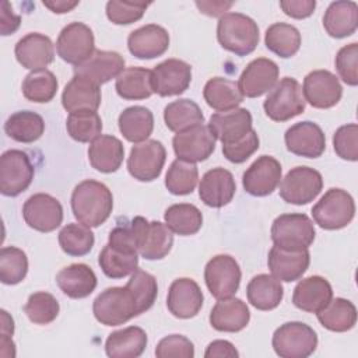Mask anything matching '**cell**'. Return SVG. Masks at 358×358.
Masks as SVG:
<instances>
[{"label": "cell", "mask_w": 358, "mask_h": 358, "mask_svg": "<svg viewBox=\"0 0 358 358\" xmlns=\"http://www.w3.org/2000/svg\"><path fill=\"white\" fill-rule=\"evenodd\" d=\"M206 358H238L239 352L236 351V348L234 347L232 343L227 341V340H215L213 343L208 344L206 352H204Z\"/></svg>", "instance_id": "cell-60"}, {"label": "cell", "mask_w": 358, "mask_h": 358, "mask_svg": "<svg viewBox=\"0 0 358 358\" xmlns=\"http://www.w3.org/2000/svg\"><path fill=\"white\" fill-rule=\"evenodd\" d=\"M78 0H43L42 4L48 7L52 13L64 14L71 11L76 6H78Z\"/></svg>", "instance_id": "cell-62"}, {"label": "cell", "mask_w": 358, "mask_h": 358, "mask_svg": "<svg viewBox=\"0 0 358 358\" xmlns=\"http://www.w3.org/2000/svg\"><path fill=\"white\" fill-rule=\"evenodd\" d=\"M94 242L92 231L81 222H70L59 232V245L69 256H84L90 253Z\"/></svg>", "instance_id": "cell-48"}, {"label": "cell", "mask_w": 358, "mask_h": 358, "mask_svg": "<svg viewBox=\"0 0 358 358\" xmlns=\"http://www.w3.org/2000/svg\"><path fill=\"white\" fill-rule=\"evenodd\" d=\"M266 48L282 59L294 56L301 48L299 31L287 22H275L266 29Z\"/></svg>", "instance_id": "cell-41"}, {"label": "cell", "mask_w": 358, "mask_h": 358, "mask_svg": "<svg viewBox=\"0 0 358 358\" xmlns=\"http://www.w3.org/2000/svg\"><path fill=\"white\" fill-rule=\"evenodd\" d=\"M248 301L259 310H271L280 305L284 296L281 281L270 274L255 275L246 287Z\"/></svg>", "instance_id": "cell-34"}, {"label": "cell", "mask_w": 358, "mask_h": 358, "mask_svg": "<svg viewBox=\"0 0 358 358\" xmlns=\"http://www.w3.org/2000/svg\"><path fill=\"white\" fill-rule=\"evenodd\" d=\"M196 6L203 14H207L210 17H217V15H224V11H227L231 6L232 1H196Z\"/></svg>", "instance_id": "cell-61"}, {"label": "cell", "mask_w": 358, "mask_h": 358, "mask_svg": "<svg viewBox=\"0 0 358 358\" xmlns=\"http://www.w3.org/2000/svg\"><path fill=\"white\" fill-rule=\"evenodd\" d=\"M306 101L303 98L301 84L292 77H284L274 85L267 95L263 108L266 115L274 122H287L305 110Z\"/></svg>", "instance_id": "cell-7"}, {"label": "cell", "mask_w": 358, "mask_h": 358, "mask_svg": "<svg viewBox=\"0 0 358 358\" xmlns=\"http://www.w3.org/2000/svg\"><path fill=\"white\" fill-rule=\"evenodd\" d=\"M126 287L130 289L136 299L138 315L144 313L154 305L158 295V285L152 274L137 268L131 274Z\"/></svg>", "instance_id": "cell-51"}, {"label": "cell", "mask_w": 358, "mask_h": 358, "mask_svg": "<svg viewBox=\"0 0 358 358\" xmlns=\"http://www.w3.org/2000/svg\"><path fill=\"white\" fill-rule=\"evenodd\" d=\"M278 80V66L267 57L252 60L242 71L238 87L243 96L257 98L271 91Z\"/></svg>", "instance_id": "cell-18"}, {"label": "cell", "mask_w": 358, "mask_h": 358, "mask_svg": "<svg viewBox=\"0 0 358 358\" xmlns=\"http://www.w3.org/2000/svg\"><path fill=\"white\" fill-rule=\"evenodd\" d=\"M203 96L207 105L218 112L235 109L243 101L238 83L224 77L210 78L203 88Z\"/></svg>", "instance_id": "cell-37"}, {"label": "cell", "mask_w": 358, "mask_h": 358, "mask_svg": "<svg viewBox=\"0 0 358 358\" xmlns=\"http://www.w3.org/2000/svg\"><path fill=\"white\" fill-rule=\"evenodd\" d=\"M4 131L18 143H34L43 134L45 122L36 112L18 110L8 116L4 123Z\"/></svg>", "instance_id": "cell-39"}, {"label": "cell", "mask_w": 358, "mask_h": 358, "mask_svg": "<svg viewBox=\"0 0 358 358\" xmlns=\"http://www.w3.org/2000/svg\"><path fill=\"white\" fill-rule=\"evenodd\" d=\"M66 129L73 140L90 143L101 136L102 120L95 110H78L69 113Z\"/></svg>", "instance_id": "cell-49"}, {"label": "cell", "mask_w": 358, "mask_h": 358, "mask_svg": "<svg viewBox=\"0 0 358 358\" xmlns=\"http://www.w3.org/2000/svg\"><path fill=\"white\" fill-rule=\"evenodd\" d=\"M113 208V196L106 185L85 179L71 193V210L76 220L90 228L103 224Z\"/></svg>", "instance_id": "cell-1"}, {"label": "cell", "mask_w": 358, "mask_h": 358, "mask_svg": "<svg viewBox=\"0 0 358 358\" xmlns=\"http://www.w3.org/2000/svg\"><path fill=\"white\" fill-rule=\"evenodd\" d=\"M147 347V334L138 326H129L110 333L105 341V352L110 358H137Z\"/></svg>", "instance_id": "cell-33"}, {"label": "cell", "mask_w": 358, "mask_h": 358, "mask_svg": "<svg viewBox=\"0 0 358 358\" xmlns=\"http://www.w3.org/2000/svg\"><path fill=\"white\" fill-rule=\"evenodd\" d=\"M56 282L64 295L73 299H81L91 295L95 289L96 275L88 264L73 263L57 273Z\"/></svg>", "instance_id": "cell-30"}, {"label": "cell", "mask_w": 358, "mask_h": 358, "mask_svg": "<svg viewBox=\"0 0 358 358\" xmlns=\"http://www.w3.org/2000/svg\"><path fill=\"white\" fill-rule=\"evenodd\" d=\"M319 323L336 333H343L351 330L357 323V308L355 305L344 298H336L317 313Z\"/></svg>", "instance_id": "cell-38"}, {"label": "cell", "mask_w": 358, "mask_h": 358, "mask_svg": "<svg viewBox=\"0 0 358 358\" xmlns=\"http://www.w3.org/2000/svg\"><path fill=\"white\" fill-rule=\"evenodd\" d=\"M22 217L28 227L39 232H52L63 221L60 201L48 193H35L22 206Z\"/></svg>", "instance_id": "cell-13"}, {"label": "cell", "mask_w": 358, "mask_h": 358, "mask_svg": "<svg viewBox=\"0 0 358 358\" xmlns=\"http://www.w3.org/2000/svg\"><path fill=\"white\" fill-rule=\"evenodd\" d=\"M284 141L289 152L305 158H317L326 150L323 130L319 124L309 120L291 126L284 134Z\"/></svg>", "instance_id": "cell-19"}, {"label": "cell", "mask_w": 358, "mask_h": 358, "mask_svg": "<svg viewBox=\"0 0 358 358\" xmlns=\"http://www.w3.org/2000/svg\"><path fill=\"white\" fill-rule=\"evenodd\" d=\"M116 92L127 101H138L150 98L154 94L151 70L145 67H127L116 78Z\"/></svg>", "instance_id": "cell-36"}, {"label": "cell", "mask_w": 358, "mask_h": 358, "mask_svg": "<svg viewBox=\"0 0 358 358\" xmlns=\"http://www.w3.org/2000/svg\"><path fill=\"white\" fill-rule=\"evenodd\" d=\"M280 7L291 18L302 20L313 14L316 1L315 0H282L280 1Z\"/></svg>", "instance_id": "cell-58"}, {"label": "cell", "mask_w": 358, "mask_h": 358, "mask_svg": "<svg viewBox=\"0 0 358 358\" xmlns=\"http://www.w3.org/2000/svg\"><path fill=\"white\" fill-rule=\"evenodd\" d=\"M21 24V17L13 13L8 1L0 3V32L1 35H10L18 29Z\"/></svg>", "instance_id": "cell-59"}, {"label": "cell", "mask_w": 358, "mask_h": 358, "mask_svg": "<svg viewBox=\"0 0 358 358\" xmlns=\"http://www.w3.org/2000/svg\"><path fill=\"white\" fill-rule=\"evenodd\" d=\"M164 122L171 131L179 133L189 127L203 124L204 115L194 101L182 98L165 106Z\"/></svg>", "instance_id": "cell-40"}, {"label": "cell", "mask_w": 358, "mask_h": 358, "mask_svg": "<svg viewBox=\"0 0 358 358\" xmlns=\"http://www.w3.org/2000/svg\"><path fill=\"white\" fill-rule=\"evenodd\" d=\"M249 320L250 312L248 305L234 296L218 299L210 312V324L218 331H241L248 326Z\"/></svg>", "instance_id": "cell-29"}, {"label": "cell", "mask_w": 358, "mask_h": 358, "mask_svg": "<svg viewBox=\"0 0 358 358\" xmlns=\"http://www.w3.org/2000/svg\"><path fill=\"white\" fill-rule=\"evenodd\" d=\"M57 80L50 70H35L25 76L21 90L24 96L36 103L52 101L57 92Z\"/></svg>", "instance_id": "cell-46"}, {"label": "cell", "mask_w": 358, "mask_h": 358, "mask_svg": "<svg viewBox=\"0 0 358 358\" xmlns=\"http://www.w3.org/2000/svg\"><path fill=\"white\" fill-rule=\"evenodd\" d=\"M60 306L57 299L49 292H34L29 295L24 312L35 324H49L59 315Z\"/></svg>", "instance_id": "cell-52"}, {"label": "cell", "mask_w": 358, "mask_h": 358, "mask_svg": "<svg viewBox=\"0 0 358 358\" xmlns=\"http://www.w3.org/2000/svg\"><path fill=\"white\" fill-rule=\"evenodd\" d=\"M309 263L310 255L308 249L287 250L278 246H273L267 257V264L271 274L280 281L285 282L299 280L308 270Z\"/></svg>", "instance_id": "cell-26"}, {"label": "cell", "mask_w": 358, "mask_h": 358, "mask_svg": "<svg viewBox=\"0 0 358 358\" xmlns=\"http://www.w3.org/2000/svg\"><path fill=\"white\" fill-rule=\"evenodd\" d=\"M281 172V164L274 157L262 155L243 172V189L252 196H268L278 186Z\"/></svg>", "instance_id": "cell-17"}, {"label": "cell", "mask_w": 358, "mask_h": 358, "mask_svg": "<svg viewBox=\"0 0 358 358\" xmlns=\"http://www.w3.org/2000/svg\"><path fill=\"white\" fill-rule=\"evenodd\" d=\"M203 292L199 284L187 277L176 278L169 289L166 296L168 310L179 319L194 317L203 306Z\"/></svg>", "instance_id": "cell-20"}, {"label": "cell", "mask_w": 358, "mask_h": 358, "mask_svg": "<svg viewBox=\"0 0 358 358\" xmlns=\"http://www.w3.org/2000/svg\"><path fill=\"white\" fill-rule=\"evenodd\" d=\"M62 105L69 113L78 110L96 112L101 105L99 85L85 77L74 76L62 92Z\"/></svg>", "instance_id": "cell-28"}, {"label": "cell", "mask_w": 358, "mask_h": 358, "mask_svg": "<svg viewBox=\"0 0 358 358\" xmlns=\"http://www.w3.org/2000/svg\"><path fill=\"white\" fill-rule=\"evenodd\" d=\"M155 355L158 358H193L194 345L182 334H171L157 344Z\"/></svg>", "instance_id": "cell-56"}, {"label": "cell", "mask_w": 358, "mask_h": 358, "mask_svg": "<svg viewBox=\"0 0 358 358\" xmlns=\"http://www.w3.org/2000/svg\"><path fill=\"white\" fill-rule=\"evenodd\" d=\"M150 3L110 0L106 3V17L116 25H129L138 21Z\"/></svg>", "instance_id": "cell-53"}, {"label": "cell", "mask_w": 358, "mask_h": 358, "mask_svg": "<svg viewBox=\"0 0 358 358\" xmlns=\"http://www.w3.org/2000/svg\"><path fill=\"white\" fill-rule=\"evenodd\" d=\"M199 180V169L194 162L176 158L165 175V186L175 196L190 194Z\"/></svg>", "instance_id": "cell-47"}, {"label": "cell", "mask_w": 358, "mask_h": 358, "mask_svg": "<svg viewBox=\"0 0 358 358\" xmlns=\"http://www.w3.org/2000/svg\"><path fill=\"white\" fill-rule=\"evenodd\" d=\"M127 48L137 59H154L168 50L169 34L161 25L147 24L129 34Z\"/></svg>", "instance_id": "cell-24"}, {"label": "cell", "mask_w": 358, "mask_h": 358, "mask_svg": "<svg viewBox=\"0 0 358 358\" xmlns=\"http://www.w3.org/2000/svg\"><path fill=\"white\" fill-rule=\"evenodd\" d=\"M271 344L281 358H306L317 347V334L303 322H287L274 331Z\"/></svg>", "instance_id": "cell-6"}, {"label": "cell", "mask_w": 358, "mask_h": 358, "mask_svg": "<svg viewBox=\"0 0 358 358\" xmlns=\"http://www.w3.org/2000/svg\"><path fill=\"white\" fill-rule=\"evenodd\" d=\"M124 70V59L113 50H95L83 64L74 67V76H81L102 85L117 78Z\"/></svg>", "instance_id": "cell-25"}, {"label": "cell", "mask_w": 358, "mask_h": 358, "mask_svg": "<svg viewBox=\"0 0 358 358\" xmlns=\"http://www.w3.org/2000/svg\"><path fill=\"white\" fill-rule=\"evenodd\" d=\"M175 155L187 162L207 159L215 150V137L208 126L197 124L175 134L172 140Z\"/></svg>", "instance_id": "cell-14"}, {"label": "cell", "mask_w": 358, "mask_h": 358, "mask_svg": "<svg viewBox=\"0 0 358 358\" xmlns=\"http://www.w3.org/2000/svg\"><path fill=\"white\" fill-rule=\"evenodd\" d=\"M98 264L109 278H123L133 274L138 267V253H129L105 245L98 256Z\"/></svg>", "instance_id": "cell-45"}, {"label": "cell", "mask_w": 358, "mask_h": 358, "mask_svg": "<svg viewBox=\"0 0 358 358\" xmlns=\"http://www.w3.org/2000/svg\"><path fill=\"white\" fill-rule=\"evenodd\" d=\"M95 319L105 326H119L138 316L137 303L127 287H109L92 303Z\"/></svg>", "instance_id": "cell-3"}, {"label": "cell", "mask_w": 358, "mask_h": 358, "mask_svg": "<svg viewBox=\"0 0 358 358\" xmlns=\"http://www.w3.org/2000/svg\"><path fill=\"white\" fill-rule=\"evenodd\" d=\"M333 298V288L330 282L320 275H310L301 280L294 288L292 302L305 312L317 313Z\"/></svg>", "instance_id": "cell-27"}, {"label": "cell", "mask_w": 358, "mask_h": 358, "mask_svg": "<svg viewBox=\"0 0 358 358\" xmlns=\"http://www.w3.org/2000/svg\"><path fill=\"white\" fill-rule=\"evenodd\" d=\"M241 277V267L229 255H217L204 267L206 285L217 299L232 296L239 288Z\"/></svg>", "instance_id": "cell-11"}, {"label": "cell", "mask_w": 358, "mask_h": 358, "mask_svg": "<svg viewBox=\"0 0 358 358\" xmlns=\"http://www.w3.org/2000/svg\"><path fill=\"white\" fill-rule=\"evenodd\" d=\"M323 189L319 171L309 166L292 168L280 183V196L284 201L302 206L313 201Z\"/></svg>", "instance_id": "cell-10"}, {"label": "cell", "mask_w": 358, "mask_h": 358, "mask_svg": "<svg viewBox=\"0 0 358 358\" xmlns=\"http://www.w3.org/2000/svg\"><path fill=\"white\" fill-rule=\"evenodd\" d=\"M312 220L302 213L278 215L271 225V241L274 246L287 250L308 249L315 241Z\"/></svg>", "instance_id": "cell-5"}, {"label": "cell", "mask_w": 358, "mask_h": 358, "mask_svg": "<svg viewBox=\"0 0 358 358\" xmlns=\"http://www.w3.org/2000/svg\"><path fill=\"white\" fill-rule=\"evenodd\" d=\"M336 154L347 161L358 159V126L355 123L340 126L333 136Z\"/></svg>", "instance_id": "cell-54"}, {"label": "cell", "mask_w": 358, "mask_h": 358, "mask_svg": "<svg viewBox=\"0 0 358 358\" xmlns=\"http://www.w3.org/2000/svg\"><path fill=\"white\" fill-rule=\"evenodd\" d=\"M18 63L28 70H43L55 57L53 43L49 36L39 32H29L22 36L14 48Z\"/></svg>", "instance_id": "cell-22"}, {"label": "cell", "mask_w": 358, "mask_h": 358, "mask_svg": "<svg viewBox=\"0 0 358 358\" xmlns=\"http://www.w3.org/2000/svg\"><path fill=\"white\" fill-rule=\"evenodd\" d=\"M358 6L355 1L338 0L330 3L323 15V27L333 38H345L357 31Z\"/></svg>", "instance_id": "cell-32"}, {"label": "cell", "mask_w": 358, "mask_h": 358, "mask_svg": "<svg viewBox=\"0 0 358 358\" xmlns=\"http://www.w3.org/2000/svg\"><path fill=\"white\" fill-rule=\"evenodd\" d=\"M236 185L232 173L221 166L207 171L199 185L200 200L214 208H220L232 201Z\"/></svg>", "instance_id": "cell-23"}, {"label": "cell", "mask_w": 358, "mask_h": 358, "mask_svg": "<svg viewBox=\"0 0 358 358\" xmlns=\"http://www.w3.org/2000/svg\"><path fill=\"white\" fill-rule=\"evenodd\" d=\"M312 215L315 222L323 229H341L355 215L354 199L347 190L331 187L312 207Z\"/></svg>", "instance_id": "cell-4"}, {"label": "cell", "mask_w": 358, "mask_h": 358, "mask_svg": "<svg viewBox=\"0 0 358 358\" xmlns=\"http://www.w3.org/2000/svg\"><path fill=\"white\" fill-rule=\"evenodd\" d=\"M165 159L164 144L158 140H145L131 147L127 158V171L140 182H151L161 175Z\"/></svg>", "instance_id": "cell-12"}, {"label": "cell", "mask_w": 358, "mask_h": 358, "mask_svg": "<svg viewBox=\"0 0 358 358\" xmlns=\"http://www.w3.org/2000/svg\"><path fill=\"white\" fill-rule=\"evenodd\" d=\"M152 88L159 96L180 95L192 81V67L179 59H168L151 70Z\"/></svg>", "instance_id": "cell-15"}, {"label": "cell", "mask_w": 358, "mask_h": 358, "mask_svg": "<svg viewBox=\"0 0 358 358\" xmlns=\"http://www.w3.org/2000/svg\"><path fill=\"white\" fill-rule=\"evenodd\" d=\"M28 273V259L24 250L4 246L0 250V281L6 285L21 282Z\"/></svg>", "instance_id": "cell-50"}, {"label": "cell", "mask_w": 358, "mask_h": 358, "mask_svg": "<svg viewBox=\"0 0 358 358\" xmlns=\"http://www.w3.org/2000/svg\"><path fill=\"white\" fill-rule=\"evenodd\" d=\"M0 336H8V337H13V333H14V320L13 317L4 310L1 309L0 310Z\"/></svg>", "instance_id": "cell-63"}, {"label": "cell", "mask_w": 358, "mask_h": 358, "mask_svg": "<svg viewBox=\"0 0 358 358\" xmlns=\"http://www.w3.org/2000/svg\"><path fill=\"white\" fill-rule=\"evenodd\" d=\"M57 56L73 66L87 62L95 52V39L91 28L84 22H70L59 34L56 41Z\"/></svg>", "instance_id": "cell-9"}, {"label": "cell", "mask_w": 358, "mask_h": 358, "mask_svg": "<svg viewBox=\"0 0 358 358\" xmlns=\"http://www.w3.org/2000/svg\"><path fill=\"white\" fill-rule=\"evenodd\" d=\"M208 129L215 140L232 144L243 138L252 130V115L246 108H235L211 115Z\"/></svg>", "instance_id": "cell-21"}, {"label": "cell", "mask_w": 358, "mask_h": 358, "mask_svg": "<svg viewBox=\"0 0 358 358\" xmlns=\"http://www.w3.org/2000/svg\"><path fill=\"white\" fill-rule=\"evenodd\" d=\"M217 39L225 50L236 56H246L259 43V27L246 14L227 13L218 20Z\"/></svg>", "instance_id": "cell-2"}, {"label": "cell", "mask_w": 358, "mask_h": 358, "mask_svg": "<svg viewBox=\"0 0 358 358\" xmlns=\"http://www.w3.org/2000/svg\"><path fill=\"white\" fill-rule=\"evenodd\" d=\"M302 92L305 101L313 108L329 109L341 99L343 87L329 70H313L303 78Z\"/></svg>", "instance_id": "cell-16"}, {"label": "cell", "mask_w": 358, "mask_h": 358, "mask_svg": "<svg viewBox=\"0 0 358 358\" xmlns=\"http://www.w3.org/2000/svg\"><path fill=\"white\" fill-rule=\"evenodd\" d=\"M117 123L123 137L137 144L148 140L154 129V116L145 106H129L119 115Z\"/></svg>", "instance_id": "cell-35"}, {"label": "cell", "mask_w": 358, "mask_h": 358, "mask_svg": "<svg viewBox=\"0 0 358 358\" xmlns=\"http://www.w3.org/2000/svg\"><path fill=\"white\" fill-rule=\"evenodd\" d=\"M35 175V168L25 151L7 150L0 157V192L15 197L28 189Z\"/></svg>", "instance_id": "cell-8"}, {"label": "cell", "mask_w": 358, "mask_h": 358, "mask_svg": "<svg viewBox=\"0 0 358 358\" xmlns=\"http://www.w3.org/2000/svg\"><path fill=\"white\" fill-rule=\"evenodd\" d=\"M259 136L256 130H250L243 138H241L236 143L232 144H224L222 145V154L224 157L234 164H242L245 162L255 151L259 150Z\"/></svg>", "instance_id": "cell-57"}, {"label": "cell", "mask_w": 358, "mask_h": 358, "mask_svg": "<svg viewBox=\"0 0 358 358\" xmlns=\"http://www.w3.org/2000/svg\"><path fill=\"white\" fill-rule=\"evenodd\" d=\"M173 232L159 221H150L138 253L147 260L164 259L172 249Z\"/></svg>", "instance_id": "cell-43"}, {"label": "cell", "mask_w": 358, "mask_h": 358, "mask_svg": "<svg viewBox=\"0 0 358 358\" xmlns=\"http://www.w3.org/2000/svg\"><path fill=\"white\" fill-rule=\"evenodd\" d=\"M124 157V147L122 141L109 134H101L88 147V159L92 168L102 173L116 172Z\"/></svg>", "instance_id": "cell-31"}, {"label": "cell", "mask_w": 358, "mask_h": 358, "mask_svg": "<svg viewBox=\"0 0 358 358\" xmlns=\"http://www.w3.org/2000/svg\"><path fill=\"white\" fill-rule=\"evenodd\" d=\"M164 220L172 232L182 236L194 235L203 225L201 211L189 203L172 204L165 210Z\"/></svg>", "instance_id": "cell-42"}, {"label": "cell", "mask_w": 358, "mask_h": 358, "mask_svg": "<svg viewBox=\"0 0 358 358\" xmlns=\"http://www.w3.org/2000/svg\"><path fill=\"white\" fill-rule=\"evenodd\" d=\"M148 222L150 221H147L144 217L137 215L126 224L116 225L109 232L108 245L123 252L138 253Z\"/></svg>", "instance_id": "cell-44"}, {"label": "cell", "mask_w": 358, "mask_h": 358, "mask_svg": "<svg viewBox=\"0 0 358 358\" xmlns=\"http://www.w3.org/2000/svg\"><path fill=\"white\" fill-rule=\"evenodd\" d=\"M336 69L340 78L351 87L358 84V43L343 46L336 56Z\"/></svg>", "instance_id": "cell-55"}]
</instances>
